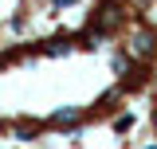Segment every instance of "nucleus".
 <instances>
[{"mask_svg":"<svg viewBox=\"0 0 157 149\" xmlns=\"http://www.w3.org/2000/svg\"><path fill=\"white\" fill-rule=\"evenodd\" d=\"M130 126H134V114H122V118H118V122H114V130H118V133H126V130H130Z\"/></svg>","mask_w":157,"mask_h":149,"instance_id":"3","label":"nucleus"},{"mask_svg":"<svg viewBox=\"0 0 157 149\" xmlns=\"http://www.w3.org/2000/svg\"><path fill=\"white\" fill-rule=\"evenodd\" d=\"M153 126H157V102H153Z\"/></svg>","mask_w":157,"mask_h":149,"instance_id":"4","label":"nucleus"},{"mask_svg":"<svg viewBox=\"0 0 157 149\" xmlns=\"http://www.w3.org/2000/svg\"><path fill=\"white\" fill-rule=\"evenodd\" d=\"M118 24H122V8H118V0H102L94 8V16H90V32H114Z\"/></svg>","mask_w":157,"mask_h":149,"instance_id":"1","label":"nucleus"},{"mask_svg":"<svg viewBox=\"0 0 157 149\" xmlns=\"http://www.w3.org/2000/svg\"><path fill=\"white\" fill-rule=\"evenodd\" d=\"M130 55H134V63H149V59L157 55V32L141 28L134 36V43H130Z\"/></svg>","mask_w":157,"mask_h":149,"instance_id":"2","label":"nucleus"},{"mask_svg":"<svg viewBox=\"0 0 157 149\" xmlns=\"http://www.w3.org/2000/svg\"><path fill=\"white\" fill-rule=\"evenodd\" d=\"M145 149H157V145H145Z\"/></svg>","mask_w":157,"mask_h":149,"instance_id":"5","label":"nucleus"}]
</instances>
